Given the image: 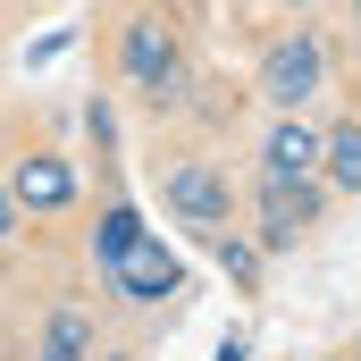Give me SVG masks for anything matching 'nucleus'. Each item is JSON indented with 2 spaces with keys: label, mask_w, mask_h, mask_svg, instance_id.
I'll list each match as a JSON object with an SVG mask.
<instances>
[{
  "label": "nucleus",
  "mask_w": 361,
  "mask_h": 361,
  "mask_svg": "<svg viewBox=\"0 0 361 361\" xmlns=\"http://www.w3.org/2000/svg\"><path fill=\"white\" fill-rule=\"evenodd\" d=\"M118 68H126V85L152 92V101H177L185 92V42L169 17H126V34H118Z\"/></svg>",
  "instance_id": "f257e3e1"
},
{
  "label": "nucleus",
  "mask_w": 361,
  "mask_h": 361,
  "mask_svg": "<svg viewBox=\"0 0 361 361\" xmlns=\"http://www.w3.org/2000/svg\"><path fill=\"white\" fill-rule=\"evenodd\" d=\"M160 202H169V219L202 227V235H219V227L235 219V185H227V169H210V160L169 169V177H160Z\"/></svg>",
  "instance_id": "f03ea898"
},
{
  "label": "nucleus",
  "mask_w": 361,
  "mask_h": 361,
  "mask_svg": "<svg viewBox=\"0 0 361 361\" xmlns=\"http://www.w3.org/2000/svg\"><path fill=\"white\" fill-rule=\"evenodd\" d=\"M319 85H328V42H319V34H286V42H269V59H261L269 109H311Z\"/></svg>",
  "instance_id": "7ed1b4c3"
},
{
  "label": "nucleus",
  "mask_w": 361,
  "mask_h": 361,
  "mask_svg": "<svg viewBox=\"0 0 361 361\" xmlns=\"http://www.w3.org/2000/svg\"><path fill=\"white\" fill-rule=\"evenodd\" d=\"M319 202H328L319 177H261V252H286L319 219Z\"/></svg>",
  "instance_id": "20e7f679"
},
{
  "label": "nucleus",
  "mask_w": 361,
  "mask_h": 361,
  "mask_svg": "<svg viewBox=\"0 0 361 361\" xmlns=\"http://www.w3.org/2000/svg\"><path fill=\"white\" fill-rule=\"evenodd\" d=\"M109 286H118L126 302H143V311H152V302H169V294L185 286V261L160 244V235H152V227H143V235H135V252L109 269Z\"/></svg>",
  "instance_id": "39448f33"
},
{
  "label": "nucleus",
  "mask_w": 361,
  "mask_h": 361,
  "mask_svg": "<svg viewBox=\"0 0 361 361\" xmlns=\"http://www.w3.org/2000/svg\"><path fill=\"white\" fill-rule=\"evenodd\" d=\"M319 143L328 126H311L302 109H277V126L261 135V177H319Z\"/></svg>",
  "instance_id": "423d86ee"
},
{
  "label": "nucleus",
  "mask_w": 361,
  "mask_h": 361,
  "mask_svg": "<svg viewBox=\"0 0 361 361\" xmlns=\"http://www.w3.org/2000/svg\"><path fill=\"white\" fill-rule=\"evenodd\" d=\"M8 193H17V210L51 219V210H68V202H76V169H68L59 152H25V160L8 169Z\"/></svg>",
  "instance_id": "0eeeda50"
},
{
  "label": "nucleus",
  "mask_w": 361,
  "mask_h": 361,
  "mask_svg": "<svg viewBox=\"0 0 361 361\" xmlns=\"http://www.w3.org/2000/svg\"><path fill=\"white\" fill-rule=\"evenodd\" d=\"M319 177L336 185V193H361V118L328 126V143H319Z\"/></svg>",
  "instance_id": "6e6552de"
},
{
  "label": "nucleus",
  "mask_w": 361,
  "mask_h": 361,
  "mask_svg": "<svg viewBox=\"0 0 361 361\" xmlns=\"http://www.w3.org/2000/svg\"><path fill=\"white\" fill-rule=\"evenodd\" d=\"M135 235H143V210H135V202H109V210H101V227H92V261H101V277L135 252Z\"/></svg>",
  "instance_id": "1a4fd4ad"
},
{
  "label": "nucleus",
  "mask_w": 361,
  "mask_h": 361,
  "mask_svg": "<svg viewBox=\"0 0 361 361\" xmlns=\"http://www.w3.org/2000/svg\"><path fill=\"white\" fill-rule=\"evenodd\" d=\"M210 252H219V269L235 277V286H244V294H252V286H261V244H244V235H227V227H219V244H210Z\"/></svg>",
  "instance_id": "9d476101"
},
{
  "label": "nucleus",
  "mask_w": 361,
  "mask_h": 361,
  "mask_svg": "<svg viewBox=\"0 0 361 361\" xmlns=\"http://www.w3.org/2000/svg\"><path fill=\"white\" fill-rule=\"evenodd\" d=\"M42 345H59V353H85V345H92V319L76 311V302H59V311H51V328H42Z\"/></svg>",
  "instance_id": "9b49d317"
},
{
  "label": "nucleus",
  "mask_w": 361,
  "mask_h": 361,
  "mask_svg": "<svg viewBox=\"0 0 361 361\" xmlns=\"http://www.w3.org/2000/svg\"><path fill=\"white\" fill-rule=\"evenodd\" d=\"M17 219H25V210H17V193H8V185H0V244H8V235H17Z\"/></svg>",
  "instance_id": "f8f14e48"
},
{
  "label": "nucleus",
  "mask_w": 361,
  "mask_h": 361,
  "mask_svg": "<svg viewBox=\"0 0 361 361\" xmlns=\"http://www.w3.org/2000/svg\"><path fill=\"white\" fill-rule=\"evenodd\" d=\"M210 361H252V345H244V336H227V345H219Z\"/></svg>",
  "instance_id": "ddd939ff"
},
{
  "label": "nucleus",
  "mask_w": 361,
  "mask_h": 361,
  "mask_svg": "<svg viewBox=\"0 0 361 361\" xmlns=\"http://www.w3.org/2000/svg\"><path fill=\"white\" fill-rule=\"evenodd\" d=\"M25 361H85V353H59V345H34Z\"/></svg>",
  "instance_id": "4468645a"
},
{
  "label": "nucleus",
  "mask_w": 361,
  "mask_h": 361,
  "mask_svg": "<svg viewBox=\"0 0 361 361\" xmlns=\"http://www.w3.org/2000/svg\"><path fill=\"white\" fill-rule=\"evenodd\" d=\"M353 34H361V0H353Z\"/></svg>",
  "instance_id": "2eb2a0df"
},
{
  "label": "nucleus",
  "mask_w": 361,
  "mask_h": 361,
  "mask_svg": "<svg viewBox=\"0 0 361 361\" xmlns=\"http://www.w3.org/2000/svg\"><path fill=\"white\" fill-rule=\"evenodd\" d=\"M286 8H311V0H286Z\"/></svg>",
  "instance_id": "dca6fc26"
},
{
  "label": "nucleus",
  "mask_w": 361,
  "mask_h": 361,
  "mask_svg": "<svg viewBox=\"0 0 361 361\" xmlns=\"http://www.w3.org/2000/svg\"><path fill=\"white\" fill-rule=\"evenodd\" d=\"M109 361H126V353H109Z\"/></svg>",
  "instance_id": "f3484780"
}]
</instances>
